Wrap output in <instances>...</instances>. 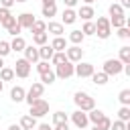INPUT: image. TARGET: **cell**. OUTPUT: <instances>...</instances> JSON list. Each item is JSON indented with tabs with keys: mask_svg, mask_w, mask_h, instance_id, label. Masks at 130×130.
<instances>
[{
	"mask_svg": "<svg viewBox=\"0 0 130 130\" xmlns=\"http://www.w3.org/2000/svg\"><path fill=\"white\" fill-rule=\"evenodd\" d=\"M73 102H75L77 110H83V112H89V110L95 108V100H93L89 93H85V91H75Z\"/></svg>",
	"mask_w": 130,
	"mask_h": 130,
	"instance_id": "obj_1",
	"label": "cell"
},
{
	"mask_svg": "<svg viewBox=\"0 0 130 130\" xmlns=\"http://www.w3.org/2000/svg\"><path fill=\"white\" fill-rule=\"evenodd\" d=\"M93 24H95V35H98L100 39H110V35H112L110 18H106V16H98V20H95Z\"/></svg>",
	"mask_w": 130,
	"mask_h": 130,
	"instance_id": "obj_2",
	"label": "cell"
},
{
	"mask_svg": "<svg viewBox=\"0 0 130 130\" xmlns=\"http://www.w3.org/2000/svg\"><path fill=\"white\" fill-rule=\"evenodd\" d=\"M32 118H43V116H47L49 114V102L47 100H43V98H39V100H35L32 104H30V112H28Z\"/></svg>",
	"mask_w": 130,
	"mask_h": 130,
	"instance_id": "obj_3",
	"label": "cell"
},
{
	"mask_svg": "<svg viewBox=\"0 0 130 130\" xmlns=\"http://www.w3.org/2000/svg\"><path fill=\"white\" fill-rule=\"evenodd\" d=\"M122 67H124V63H122L120 59H106L102 71H104L106 75H120V73H122Z\"/></svg>",
	"mask_w": 130,
	"mask_h": 130,
	"instance_id": "obj_4",
	"label": "cell"
},
{
	"mask_svg": "<svg viewBox=\"0 0 130 130\" xmlns=\"http://www.w3.org/2000/svg\"><path fill=\"white\" fill-rule=\"evenodd\" d=\"M43 91H45V85L41 83V81H35L30 87H28V91H26V95H24V102L30 106L35 100H39V98H43Z\"/></svg>",
	"mask_w": 130,
	"mask_h": 130,
	"instance_id": "obj_5",
	"label": "cell"
},
{
	"mask_svg": "<svg viewBox=\"0 0 130 130\" xmlns=\"http://www.w3.org/2000/svg\"><path fill=\"white\" fill-rule=\"evenodd\" d=\"M30 67H32V63L26 61L24 57L22 59H16V63H14V75L20 77V79H24V77L30 75Z\"/></svg>",
	"mask_w": 130,
	"mask_h": 130,
	"instance_id": "obj_6",
	"label": "cell"
},
{
	"mask_svg": "<svg viewBox=\"0 0 130 130\" xmlns=\"http://www.w3.org/2000/svg\"><path fill=\"white\" fill-rule=\"evenodd\" d=\"M73 67H75V63H71V61H63L61 65H55V77H59V79H69L71 75H75V73H73Z\"/></svg>",
	"mask_w": 130,
	"mask_h": 130,
	"instance_id": "obj_7",
	"label": "cell"
},
{
	"mask_svg": "<svg viewBox=\"0 0 130 130\" xmlns=\"http://www.w3.org/2000/svg\"><path fill=\"white\" fill-rule=\"evenodd\" d=\"M71 122L75 124V128L85 130L87 124H89V120H87V112H83V110H75V112L71 114Z\"/></svg>",
	"mask_w": 130,
	"mask_h": 130,
	"instance_id": "obj_8",
	"label": "cell"
},
{
	"mask_svg": "<svg viewBox=\"0 0 130 130\" xmlns=\"http://www.w3.org/2000/svg\"><path fill=\"white\" fill-rule=\"evenodd\" d=\"M93 71H95L93 65H91V63H83V61L75 63V67H73V73H75L77 77H91Z\"/></svg>",
	"mask_w": 130,
	"mask_h": 130,
	"instance_id": "obj_9",
	"label": "cell"
},
{
	"mask_svg": "<svg viewBox=\"0 0 130 130\" xmlns=\"http://www.w3.org/2000/svg\"><path fill=\"white\" fill-rule=\"evenodd\" d=\"M65 55H67V59H69L71 63H79L81 57H83V49H81L79 45H71V47L65 49Z\"/></svg>",
	"mask_w": 130,
	"mask_h": 130,
	"instance_id": "obj_10",
	"label": "cell"
},
{
	"mask_svg": "<svg viewBox=\"0 0 130 130\" xmlns=\"http://www.w3.org/2000/svg\"><path fill=\"white\" fill-rule=\"evenodd\" d=\"M93 16H95V10H93L91 4H83V6H79V10H77V18H81V20H91Z\"/></svg>",
	"mask_w": 130,
	"mask_h": 130,
	"instance_id": "obj_11",
	"label": "cell"
},
{
	"mask_svg": "<svg viewBox=\"0 0 130 130\" xmlns=\"http://www.w3.org/2000/svg\"><path fill=\"white\" fill-rule=\"evenodd\" d=\"M35 20H37V18L32 16V12H22V14L16 16V22L20 24V28H30Z\"/></svg>",
	"mask_w": 130,
	"mask_h": 130,
	"instance_id": "obj_12",
	"label": "cell"
},
{
	"mask_svg": "<svg viewBox=\"0 0 130 130\" xmlns=\"http://www.w3.org/2000/svg\"><path fill=\"white\" fill-rule=\"evenodd\" d=\"M14 20H16V16H12L10 8H2V6H0V24H2L4 28H8Z\"/></svg>",
	"mask_w": 130,
	"mask_h": 130,
	"instance_id": "obj_13",
	"label": "cell"
},
{
	"mask_svg": "<svg viewBox=\"0 0 130 130\" xmlns=\"http://www.w3.org/2000/svg\"><path fill=\"white\" fill-rule=\"evenodd\" d=\"M47 30H49L53 37H63V32H65V24H63V22L49 20V22H47Z\"/></svg>",
	"mask_w": 130,
	"mask_h": 130,
	"instance_id": "obj_14",
	"label": "cell"
},
{
	"mask_svg": "<svg viewBox=\"0 0 130 130\" xmlns=\"http://www.w3.org/2000/svg\"><path fill=\"white\" fill-rule=\"evenodd\" d=\"M18 126H20L22 130H35V128H37V118H32L30 114H24V116L20 118Z\"/></svg>",
	"mask_w": 130,
	"mask_h": 130,
	"instance_id": "obj_15",
	"label": "cell"
},
{
	"mask_svg": "<svg viewBox=\"0 0 130 130\" xmlns=\"http://www.w3.org/2000/svg\"><path fill=\"white\" fill-rule=\"evenodd\" d=\"M75 20H77V10H73V8H63L61 22H63V24H73Z\"/></svg>",
	"mask_w": 130,
	"mask_h": 130,
	"instance_id": "obj_16",
	"label": "cell"
},
{
	"mask_svg": "<svg viewBox=\"0 0 130 130\" xmlns=\"http://www.w3.org/2000/svg\"><path fill=\"white\" fill-rule=\"evenodd\" d=\"M22 53H24V59H26V61H30L32 65L39 61V49H37V47H32V45H26Z\"/></svg>",
	"mask_w": 130,
	"mask_h": 130,
	"instance_id": "obj_17",
	"label": "cell"
},
{
	"mask_svg": "<svg viewBox=\"0 0 130 130\" xmlns=\"http://www.w3.org/2000/svg\"><path fill=\"white\" fill-rule=\"evenodd\" d=\"M24 95H26V89L22 87V85H14L12 89H10V100L12 102H24Z\"/></svg>",
	"mask_w": 130,
	"mask_h": 130,
	"instance_id": "obj_18",
	"label": "cell"
},
{
	"mask_svg": "<svg viewBox=\"0 0 130 130\" xmlns=\"http://www.w3.org/2000/svg\"><path fill=\"white\" fill-rule=\"evenodd\" d=\"M53 47L51 45H41L39 47V59H43V61H51V57H53Z\"/></svg>",
	"mask_w": 130,
	"mask_h": 130,
	"instance_id": "obj_19",
	"label": "cell"
},
{
	"mask_svg": "<svg viewBox=\"0 0 130 130\" xmlns=\"http://www.w3.org/2000/svg\"><path fill=\"white\" fill-rule=\"evenodd\" d=\"M24 47H26V41L18 35V37H14L12 41H10V49L12 51H16V53H20V51H24Z\"/></svg>",
	"mask_w": 130,
	"mask_h": 130,
	"instance_id": "obj_20",
	"label": "cell"
},
{
	"mask_svg": "<svg viewBox=\"0 0 130 130\" xmlns=\"http://www.w3.org/2000/svg\"><path fill=\"white\" fill-rule=\"evenodd\" d=\"M108 79H110V75H106L104 71H93V73H91V81H93L95 85H106Z\"/></svg>",
	"mask_w": 130,
	"mask_h": 130,
	"instance_id": "obj_21",
	"label": "cell"
},
{
	"mask_svg": "<svg viewBox=\"0 0 130 130\" xmlns=\"http://www.w3.org/2000/svg\"><path fill=\"white\" fill-rule=\"evenodd\" d=\"M83 39H85V35H83L79 28H75V30L69 32V43H71V45H81Z\"/></svg>",
	"mask_w": 130,
	"mask_h": 130,
	"instance_id": "obj_22",
	"label": "cell"
},
{
	"mask_svg": "<svg viewBox=\"0 0 130 130\" xmlns=\"http://www.w3.org/2000/svg\"><path fill=\"white\" fill-rule=\"evenodd\" d=\"M110 26H114V28L128 26V18L126 16H110Z\"/></svg>",
	"mask_w": 130,
	"mask_h": 130,
	"instance_id": "obj_23",
	"label": "cell"
},
{
	"mask_svg": "<svg viewBox=\"0 0 130 130\" xmlns=\"http://www.w3.org/2000/svg\"><path fill=\"white\" fill-rule=\"evenodd\" d=\"M51 47H53V51H65L67 49V41L63 37H55L51 41Z\"/></svg>",
	"mask_w": 130,
	"mask_h": 130,
	"instance_id": "obj_24",
	"label": "cell"
},
{
	"mask_svg": "<svg viewBox=\"0 0 130 130\" xmlns=\"http://www.w3.org/2000/svg\"><path fill=\"white\" fill-rule=\"evenodd\" d=\"M14 77H16V75H14V69H12V67H6V65H4V67L0 69V79H2V81H12Z\"/></svg>",
	"mask_w": 130,
	"mask_h": 130,
	"instance_id": "obj_25",
	"label": "cell"
},
{
	"mask_svg": "<svg viewBox=\"0 0 130 130\" xmlns=\"http://www.w3.org/2000/svg\"><path fill=\"white\" fill-rule=\"evenodd\" d=\"M39 75H41V83H43V85H51V83L57 79L53 69H49V71H45V73H39Z\"/></svg>",
	"mask_w": 130,
	"mask_h": 130,
	"instance_id": "obj_26",
	"label": "cell"
},
{
	"mask_svg": "<svg viewBox=\"0 0 130 130\" xmlns=\"http://www.w3.org/2000/svg\"><path fill=\"white\" fill-rule=\"evenodd\" d=\"M104 116H106V114H104V112H102V110H95V108H93V110H89V112H87V120H89V122H91V124H98V122H100V120H102V118H104Z\"/></svg>",
	"mask_w": 130,
	"mask_h": 130,
	"instance_id": "obj_27",
	"label": "cell"
},
{
	"mask_svg": "<svg viewBox=\"0 0 130 130\" xmlns=\"http://www.w3.org/2000/svg\"><path fill=\"white\" fill-rule=\"evenodd\" d=\"M41 14H43V16H47V18H53V16L57 14V4H43Z\"/></svg>",
	"mask_w": 130,
	"mask_h": 130,
	"instance_id": "obj_28",
	"label": "cell"
},
{
	"mask_svg": "<svg viewBox=\"0 0 130 130\" xmlns=\"http://www.w3.org/2000/svg\"><path fill=\"white\" fill-rule=\"evenodd\" d=\"M108 12H110V16H124V12H126V10H124L118 2H112V4H110V8H108Z\"/></svg>",
	"mask_w": 130,
	"mask_h": 130,
	"instance_id": "obj_29",
	"label": "cell"
},
{
	"mask_svg": "<svg viewBox=\"0 0 130 130\" xmlns=\"http://www.w3.org/2000/svg\"><path fill=\"white\" fill-rule=\"evenodd\" d=\"M28 30H30L32 35H35V32H47V22H45V20H35Z\"/></svg>",
	"mask_w": 130,
	"mask_h": 130,
	"instance_id": "obj_30",
	"label": "cell"
},
{
	"mask_svg": "<svg viewBox=\"0 0 130 130\" xmlns=\"http://www.w3.org/2000/svg\"><path fill=\"white\" fill-rule=\"evenodd\" d=\"M47 41H49V35H47V32H35V35H32V43H35L37 47L47 45Z\"/></svg>",
	"mask_w": 130,
	"mask_h": 130,
	"instance_id": "obj_31",
	"label": "cell"
},
{
	"mask_svg": "<svg viewBox=\"0 0 130 130\" xmlns=\"http://www.w3.org/2000/svg\"><path fill=\"white\" fill-rule=\"evenodd\" d=\"M63 61H69L67 55H65V51H55L53 57H51V63H53V65H61Z\"/></svg>",
	"mask_w": 130,
	"mask_h": 130,
	"instance_id": "obj_32",
	"label": "cell"
},
{
	"mask_svg": "<svg viewBox=\"0 0 130 130\" xmlns=\"http://www.w3.org/2000/svg\"><path fill=\"white\" fill-rule=\"evenodd\" d=\"M67 118H69V116H67L65 112L59 110V112L53 114V124H55V126H59V124H67Z\"/></svg>",
	"mask_w": 130,
	"mask_h": 130,
	"instance_id": "obj_33",
	"label": "cell"
},
{
	"mask_svg": "<svg viewBox=\"0 0 130 130\" xmlns=\"http://www.w3.org/2000/svg\"><path fill=\"white\" fill-rule=\"evenodd\" d=\"M81 32H83L85 37H91V35H95V24H93L91 20H85V24L81 26Z\"/></svg>",
	"mask_w": 130,
	"mask_h": 130,
	"instance_id": "obj_34",
	"label": "cell"
},
{
	"mask_svg": "<svg viewBox=\"0 0 130 130\" xmlns=\"http://www.w3.org/2000/svg\"><path fill=\"white\" fill-rule=\"evenodd\" d=\"M118 59H120L124 65H128V63H130V47H126V45L120 47V57H118Z\"/></svg>",
	"mask_w": 130,
	"mask_h": 130,
	"instance_id": "obj_35",
	"label": "cell"
},
{
	"mask_svg": "<svg viewBox=\"0 0 130 130\" xmlns=\"http://www.w3.org/2000/svg\"><path fill=\"white\" fill-rule=\"evenodd\" d=\"M118 120L130 122V106H122V108L118 110Z\"/></svg>",
	"mask_w": 130,
	"mask_h": 130,
	"instance_id": "obj_36",
	"label": "cell"
},
{
	"mask_svg": "<svg viewBox=\"0 0 130 130\" xmlns=\"http://www.w3.org/2000/svg\"><path fill=\"white\" fill-rule=\"evenodd\" d=\"M118 100H120L122 106H130V89H122L118 93Z\"/></svg>",
	"mask_w": 130,
	"mask_h": 130,
	"instance_id": "obj_37",
	"label": "cell"
},
{
	"mask_svg": "<svg viewBox=\"0 0 130 130\" xmlns=\"http://www.w3.org/2000/svg\"><path fill=\"white\" fill-rule=\"evenodd\" d=\"M110 130H130L128 122H122V120H114L110 124Z\"/></svg>",
	"mask_w": 130,
	"mask_h": 130,
	"instance_id": "obj_38",
	"label": "cell"
},
{
	"mask_svg": "<svg viewBox=\"0 0 130 130\" xmlns=\"http://www.w3.org/2000/svg\"><path fill=\"white\" fill-rule=\"evenodd\" d=\"M6 30H8V35H12V37H18V35H20V30H22V28H20V24H18V22H16V20H14V22H12V24H10V26H8V28H6Z\"/></svg>",
	"mask_w": 130,
	"mask_h": 130,
	"instance_id": "obj_39",
	"label": "cell"
},
{
	"mask_svg": "<svg viewBox=\"0 0 130 130\" xmlns=\"http://www.w3.org/2000/svg\"><path fill=\"white\" fill-rule=\"evenodd\" d=\"M35 65H37V71H39V73H45V71H49V69H51L49 61H43V59H39Z\"/></svg>",
	"mask_w": 130,
	"mask_h": 130,
	"instance_id": "obj_40",
	"label": "cell"
},
{
	"mask_svg": "<svg viewBox=\"0 0 130 130\" xmlns=\"http://www.w3.org/2000/svg\"><path fill=\"white\" fill-rule=\"evenodd\" d=\"M10 43L8 41H0V57H6V55H10Z\"/></svg>",
	"mask_w": 130,
	"mask_h": 130,
	"instance_id": "obj_41",
	"label": "cell"
},
{
	"mask_svg": "<svg viewBox=\"0 0 130 130\" xmlns=\"http://www.w3.org/2000/svg\"><path fill=\"white\" fill-rule=\"evenodd\" d=\"M116 30H118L116 35H118L120 39H124V41L130 39V28H128V26H120V28H116Z\"/></svg>",
	"mask_w": 130,
	"mask_h": 130,
	"instance_id": "obj_42",
	"label": "cell"
},
{
	"mask_svg": "<svg viewBox=\"0 0 130 130\" xmlns=\"http://www.w3.org/2000/svg\"><path fill=\"white\" fill-rule=\"evenodd\" d=\"M110 124H112V120H110L108 116H104V118H102V120L98 122V126H100L102 130H110Z\"/></svg>",
	"mask_w": 130,
	"mask_h": 130,
	"instance_id": "obj_43",
	"label": "cell"
},
{
	"mask_svg": "<svg viewBox=\"0 0 130 130\" xmlns=\"http://www.w3.org/2000/svg\"><path fill=\"white\" fill-rule=\"evenodd\" d=\"M0 6L2 8H12L14 6V0H0Z\"/></svg>",
	"mask_w": 130,
	"mask_h": 130,
	"instance_id": "obj_44",
	"label": "cell"
},
{
	"mask_svg": "<svg viewBox=\"0 0 130 130\" xmlns=\"http://www.w3.org/2000/svg\"><path fill=\"white\" fill-rule=\"evenodd\" d=\"M77 2H79V0H63L65 8H75V6H77Z\"/></svg>",
	"mask_w": 130,
	"mask_h": 130,
	"instance_id": "obj_45",
	"label": "cell"
},
{
	"mask_svg": "<svg viewBox=\"0 0 130 130\" xmlns=\"http://www.w3.org/2000/svg\"><path fill=\"white\" fill-rule=\"evenodd\" d=\"M35 130H53V128H51L49 124H37V128H35Z\"/></svg>",
	"mask_w": 130,
	"mask_h": 130,
	"instance_id": "obj_46",
	"label": "cell"
},
{
	"mask_svg": "<svg viewBox=\"0 0 130 130\" xmlns=\"http://www.w3.org/2000/svg\"><path fill=\"white\" fill-rule=\"evenodd\" d=\"M118 4H120V6L124 8V10H126V8H130V0H120Z\"/></svg>",
	"mask_w": 130,
	"mask_h": 130,
	"instance_id": "obj_47",
	"label": "cell"
},
{
	"mask_svg": "<svg viewBox=\"0 0 130 130\" xmlns=\"http://www.w3.org/2000/svg\"><path fill=\"white\" fill-rule=\"evenodd\" d=\"M8 130H22V128H20L18 124H10V126H8Z\"/></svg>",
	"mask_w": 130,
	"mask_h": 130,
	"instance_id": "obj_48",
	"label": "cell"
},
{
	"mask_svg": "<svg viewBox=\"0 0 130 130\" xmlns=\"http://www.w3.org/2000/svg\"><path fill=\"white\" fill-rule=\"evenodd\" d=\"M55 130H69V128H67V124H59V126H55Z\"/></svg>",
	"mask_w": 130,
	"mask_h": 130,
	"instance_id": "obj_49",
	"label": "cell"
},
{
	"mask_svg": "<svg viewBox=\"0 0 130 130\" xmlns=\"http://www.w3.org/2000/svg\"><path fill=\"white\" fill-rule=\"evenodd\" d=\"M43 4H55V0H41Z\"/></svg>",
	"mask_w": 130,
	"mask_h": 130,
	"instance_id": "obj_50",
	"label": "cell"
},
{
	"mask_svg": "<svg viewBox=\"0 0 130 130\" xmlns=\"http://www.w3.org/2000/svg\"><path fill=\"white\" fill-rule=\"evenodd\" d=\"M4 67V57H0V69Z\"/></svg>",
	"mask_w": 130,
	"mask_h": 130,
	"instance_id": "obj_51",
	"label": "cell"
},
{
	"mask_svg": "<svg viewBox=\"0 0 130 130\" xmlns=\"http://www.w3.org/2000/svg\"><path fill=\"white\" fill-rule=\"evenodd\" d=\"M91 130H102V128H100L98 124H93V128H91Z\"/></svg>",
	"mask_w": 130,
	"mask_h": 130,
	"instance_id": "obj_52",
	"label": "cell"
},
{
	"mask_svg": "<svg viewBox=\"0 0 130 130\" xmlns=\"http://www.w3.org/2000/svg\"><path fill=\"white\" fill-rule=\"evenodd\" d=\"M83 2H85V4H93L95 0H83Z\"/></svg>",
	"mask_w": 130,
	"mask_h": 130,
	"instance_id": "obj_53",
	"label": "cell"
},
{
	"mask_svg": "<svg viewBox=\"0 0 130 130\" xmlns=\"http://www.w3.org/2000/svg\"><path fill=\"white\" fill-rule=\"evenodd\" d=\"M2 89H4V81L0 79V91H2Z\"/></svg>",
	"mask_w": 130,
	"mask_h": 130,
	"instance_id": "obj_54",
	"label": "cell"
},
{
	"mask_svg": "<svg viewBox=\"0 0 130 130\" xmlns=\"http://www.w3.org/2000/svg\"><path fill=\"white\" fill-rule=\"evenodd\" d=\"M14 2H26V0H14Z\"/></svg>",
	"mask_w": 130,
	"mask_h": 130,
	"instance_id": "obj_55",
	"label": "cell"
}]
</instances>
